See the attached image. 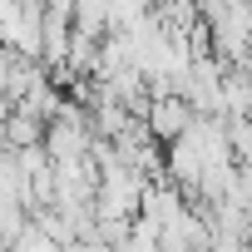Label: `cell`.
<instances>
[{"instance_id": "cell-1", "label": "cell", "mask_w": 252, "mask_h": 252, "mask_svg": "<svg viewBox=\"0 0 252 252\" xmlns=\"http://www.w3.org/2000/svg\"><path fill=\"white\" fill-rule=\"evenodd\" d=\"M188 119H193V109H188L178 94H163V99H149L144 129H149V139H154V144H173V139L188 129Z\"/></svg>"}, {"instance_id": "cell-2", "label": "cell", "mask_w": 252, "mask_h": 252, "mask_svg": "<svg viewBox=\"0 0 252 252\" xmlns=\"http://www.w3.org/2000/svg\"><path fill=\"white\" fill-rule=\"evenodd\" d=\"M119 252H158V227L144 222V218H134V222H129V237H124Z\"/></svg>"}, {"instance_id": "cell-3", "label": "cell", "mask_w": 252, "mask_h": 252, "mask_svg": "<svg viewBox=\"0 0 252 252\" xmlns=\"http://www.w3.org/2000/svg\"><path fill=\"white\" fill-rule=\"evenodd\" d=\"M5 252H60V247H55V242H50V237H45V232H40L30 218H25V227L15 232V242H10Z\"/></svg>"}, {"instance_id": "cell-4", "label": "cell", "mask_w": 252, "mask_h": 252, "mask_svg": "<svg viewBox=\"0 0 252 252\" xmlns=\"http://www.w3.org/2000/svg\"><path fill=\"white\" fill-rule=\"evenodd\" d=\"M237 15H242V30L252 35V5H237Z\"/></svg>"}, {"instance_id": "cell-5", "label": "cell", "mask_w": 252, "mask_h": 252, "mask_svg": "<svg viewBox=\"0 0 252 252\" xmlns=\"http://www.w3.org/2000/svg\"><path fill=\"white\" fill-rule=\"evenodd\" d=\"M198 252H218V247H198Z\"/></svg>"}, {"instance_id": "cell-6", "label": "cell", "mask_w": 252, "mask_h": 252, "mask_svg": "<svg viewBox=\"0 0 252 252\" xmlns=\"http://www.w3.org/2000/svg\"><path fill=\"white\" fill-rule=\"evenodd\" d=\"M247 247H252V242H247Z\"/></svg>"}]
</instances>
